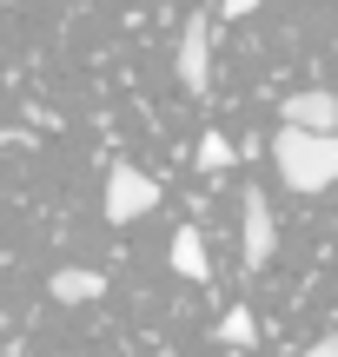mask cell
<instances>
[{
  "mask_svg": "<svg viewBox=\"0 0 338 357\" xmlns=\"http://www.w3.org/2000/svg\"><path fill=\"white\" fill-rule=\"evenodd\" d=\"M193 159H199V172H226V166H233L239 153H233V139H226V132H206V139H199V153H193Z\"/></svg>",
  "mask_w": 338,
  "mask_h": 357,
  "instance_id": "9c48e42d",
  "label": "cell"
},
{
  "mask_svg": "<svg viewBox=\"0 0 338 357\" xmlns=\"http://www.w3.org/2000/svg\"><path fill=\"white\" fill-rule=\"evenodd\" d=\"M299 357H338V337H318V344H305Z\"/></svg>",
  "mask_w": 338,
  "mask_h": 357,
  "instance_id": "30bf717a",
  "label": "cell"
},
{
  "mask_svg": "<svg viewBox=\"0 0 338 357\" xmlns=\"http://www.w3.org/2000/svg\"><path fill=\"white\" fill-rule=\"evenodd\" d=\"M53 305H93V298H106V271H87V265H66L47 278Z\"/></svg>",
  "mask_w": 338,
  "mask_h": 357,
  "instance_id": "8992f818",
  "label": "cell"
},
{
  "mask_svg": "<svg viewBox=\"0 0 338 357\" xmlns=\"http://www.w3.org/2000/svg\"><path fill=\"white\" fill-rule=\"evenodd\" d=\"M172 271H179V278H193V284H206V278H212V258H206V238H199V225H179V231H172Z\"/></svg>",
  "mask_w": 338,
  "mask_h": 357,
  "instance_id": "52a82bcc",
  "label": "cell"
},
{
  "mask_svg": "<svg viewBox=\"0 0 338 357\" xmlns=\"http://www.w3.org/2000/svg\"><path fill=\"white\" fill-rule=\"evenodd\" d=\"M252 337H259V324H252V311H246V305H233V311L219 318V344H239V351H246Z\"/></svg>",
  "mask_w": 338,
  "mask_h": 357,
  "instance_id": "ba28073f",
  "label": "cell"
},
{
  "mask_svg": "<svg viewBox=\"0 0 338 357\" xmlns=\"http://www.w3.org/2000/svg\"><path fill=\"white\" fill-rule=\"evenodd\" d=\"M239 238H246V271H259L279 252V225H272V205H265L259 185H246V199H239Z\"/></svg>",
  "mask_w": 338,
  "mask_h": 357,
  "instance_id": "277c9868",
  "label": "cell"
},
{
  "mask_svg": "<svg viewBox=\"0 0 338 357\" xmlns=\"http://www.w3.org/2000/svg\"><path fill=\"white\" fill-rule=\"evenodd\" d=\"M272 166H279V178H286L292 192H332V185H338V132L279 126Z\"/></svg>",
  "mask_w": 338,
  "mask_h": 357,
  "instance_id": "6da1fadb",
  "label": "cell"
},
{
  "mask_svg": "<svg viewBox=\"0 0 338 357\" xmlns=\"http://www.w3.org/2000/svg\"><path fill=\"white\" fill-rule=\"evenodd\" d=\"M279 119H286V126H312V132H338V93L305 86V93H292V100L279 106Z\"/></svg>",
  "mask_w": 338,
  "mask_h": 357,
  "instance_id": "5b68a950",
  "label": "cell"
},
{
  "mask_svg": "<svg viewBox=\"0 0 338 357\" xmlns=\"http://www.w3.org/2000/svg\"><path fill=\"white\" fill-rule=\"evenodd\" d=\"M179 86L193 93V100L212 93V20L206 13H193V20L179 26Z\"/></svg>",
  "mask_w": 338,
  "mask_h": 357,
  "instance_id": "3957f363",
  "label": "cell"
},
{
  "mask_svg": "<svg viewBox=\"0 0 338 357\" xmlns=\"http://www.w3.org/2000/svg\"><path fill=\"white\" fill-rule=\"evenodd\" d=\"M159 205V178H146L140 166H113L106 172V225H133Z\"/></svg>",
  "mask_w": 338,
  "mask_h": 357,
  "instance_id": "7a4b0ae2",
  "label": "cell"
},
{
  "mask_svg": "<svg viewBox=\"0 0 338 357\" xmlns=\"http://www.w3.org/2000/svg\"><path fill=\"white\" fill-rule=\"evenodd\" d=\"M226 13H233V20H246V13H259V0H226Z\"/></svg>",
  "mask_w": 338,
  "mask_h": 357,
  "instance_id": "8fae6325",
  "label": "cell"
}]
</instances>
